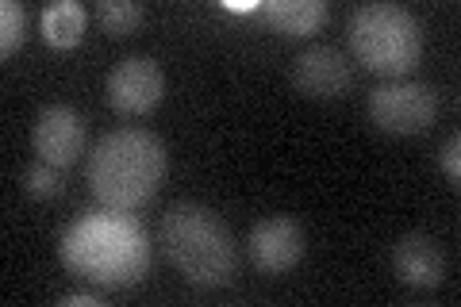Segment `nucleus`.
<instances>
[{
    "label": "nucleus",
    "instance_id": "nucleus-1",
    "mask_svg": "<svg viewBox=\"0 0 461 307\" xmlns=\"http://www.w3.org/2000/svg\"><path fill=\"white\" fill-rule=\"evenodd\" d=\"M62 266L93 284H131L150 269V239L127 212H85L62 230Z\"/></svg>",
    "mask_w": 461,
    "mask_h": 307
},
{
    "label": "nucleus",
    "instance_id": "nucleus-2",
    "mask_svg": "<svg viewBox=\"0 0 461 307\" xmlns=\"http://www.w3.org/2000/svg\"><path fill=\"white\" fill-rule=\"evenodd\" d=\"M169 154L147 127L108 131L89 154V188L112 212H139L166 181Z\"/></svg>",
    "mask_w": 461,
    "mask_h": 307
},
{
    "label": "nucleus",
    "instance_id": "nucleus-3",
    "mask_svg": "<svg viewBox=\"0 0 461 307\" xmlns=\"http://www.w3.org/2000/svg\"><path fill=\"white\" fill-rule=\"evenodd\" d=\"M162 246L169 266L189 284L227 288L239 276V246L230 227L204 203H173L162 219Z\"/></svg>",
    "mask_w": 461,
    "mask_h": 307
},
{
    "label": "nucleus",
    "instance_id": "nucleus-4",
    "mask_svg": "<svg viewBox=\"0 0 461 307\" xmlns=\"http://www.w3.org/2000/svg\"><path fill=\"white\" fill-rule=\"evenodd\" d=\"M350 47L369 73L403 81L423 58V23L403 5L369 0L350 16Z\"/></svg>",
    "mask_w": 461,
    "mask_h": 307
},
{
    "label": "nucleus",
    "instance_id": "nucleus-5",
    "mask_svg": "<svg viewBox=\"0 0 461 307\" xmlns=\"http://www.w3.org/2000/svg\"><path fill=\"white\" fill-rule=\"evenodd\" d=\"M438 115V93L423 81H384L369 93V120L384 135H423Z\"/></svg>",
    "mask_w": 461,
    "mask_h": 307
},
{
    "label": "nucleus",
    "instance_id": "nucleus-6",
    "mask_svg": "<svg viewBox=\"0 0 461 307\" xmlns=\"http://www.w3.org/2000/svg\"><path fill=\"white\" fill-rule=\"evenodd\" d=\"M108 104L120 115H150L166 96V73L147 54H131L108 69Z\"/></svg>",
    "mask_w": 461,
    "mask_h": 307
},
{
    "label": "nucleus",
    "instance_id": "nucleus-7",
    "mask_svg": "<svg viewBox=\"0 0 461 307\" xmlns=\"http://www.w3.org/2000/svg\"><path fill=\"white\" fill-rule=\"evenodd\" d=\"M304 227L296 223L293 215H269L262 223L250 227V239H247V250L250 261L266 276H281L293 266H300L304 257Z\"/></svg>",
    "mask_w": 461,
    "mask_h": 307
},
{
    "label": "nucleus",
    "instance_id": "nucleus-8",
    "mask_svg": "<svg viewBox=\"0 0 461 307\" xmlns=\"http://www.w3.org/2000/svg\"><path fill=\"white\" fill-rule=\"evenodd\" d=\"M85 150V115L69 104H50L35 120V154L58 169H69Z\"/></svg>",
    "mask_w": 461,
    "mask_h": 307
},
{
    "label": "nucleus",
    "instance_id": "nucleus-9",
    "mask_svg": "<svg viewBox=\"0 0 461 307\" xmlns=\"http://www.w3.org/2000/svg\"><path fill=\"white\" fill-rule=\"evenodd\" d=\"M350 81H354L350 58L335 47H327V42L308 47L293 62V85L312 100H339L346 89H350Z\"/></svg>",
    "mask_w": 461,
    "mask_h": 307
},
{
    "label": "nucleus",
    "instance_id": "nucleus-10",
    "mask_svg": "<svg viewBox=\"0 0 461 307\" xmlns=\"http://www.w3.org/2000/svg\"><path fill=\"white\" fill-rule=\"evenodd\" d=\"M393 269L408 288H438L446 276V257L438 250V242L420 230H408L400 235L393 246Z\"/></svg>",
    "mask_w": 461,
    "mask_h": 307
},
{
    "label": "nucleus",
    "instance_id": "nucleus-11",
    "mask_svg": "<svg viewBox=\"0 0 461 307\" xmlns=\"http://www.w3.org/2000/svg\"><path fill=\"white\" fill-rule=\"evenodd\" d=\"M262 16L281 35H312L327 23V5L323 0H266Z\"/></svg>",
    "mask_w": 461,
    "mask_h": 307
},
{
    "label": "nucleus",
    "instance_id": "nucleus-12",
    "mask_svg": "<svg viewBox=\"0 0 461 307\" xmlns=\"http://www.w3.org/2000/svg\"><path fill=\"white\" fill-rule=\"evenodd\" d=\"M81 35H85V8L77 0H58V5L42 12V39H47L50 47L69 50L81 42Z\"/></svg>",
    "mask_w": 461,
    "mask_h": 307
},
{
    "label": "nucleus",
    "instance_id": "nucleus-13",
    "mask_svg": "<svg viewBox=\"0 0 461 307\" xmlns=\"http://www.w3.org/2000/svg\"><path fill=\"white\" fill-rule=\"evenodd\" d=\"M142 16H147V12H142V5H135V0H100L96 5V20L108 35H131L142 23Z\"/></svg>",
    "mask_w": 461,
    "mask_h": 307
},
{
    "label": "nucleus",
    "instance_id": "nucleus-14",
    "mask_svg": "<svg viewBox=\"0 0 461 307\" xmlns=\"http://www.w3.org/2000/svg\"><path fill=\"white\" fill-rule=\"evenodd\" d=\"M23 35H27V8L20 0H5L0 5V54L5 58L16 54Z\"/></svg>",
    "mask_w": 461,
    "mask_h": 307
},
{
    "label": "nucleus",
    "instance_id": "nucleus-15",
    "mask_svg": "<svg viewBox=\"0 0 461 307\" xmlns=\"http://www.w3.org/2000/svg\"><path fill=\"white\" fill-rule=\"evenodd\" d=\"M23 188L32 200H54L58 193H62V169L50 166V162H32L23 169Z\"/></svg>",
    "mask_w": 461,
    "mask_h": 307
},
{
    "label": "nucleus",
    "instance_id": "nucleus-16",
    "mask_svg": "<svg viewBox=\"0 0 461 307\" xmlns=\"http://www.w3.org/2000/svg\"><path fill=\"white\" fill-rule=\"evenodd\" d=\"M438 162H442V173H446V181H461V139L457 135H450V139H446V146H442V158H438Z\"/></svg>",
    "mask_w": 461,
    "mask_h": 307
},
{
    "label": "nucleus",
    "instance_id": "nucleus-17",
    "mask_svg": "<svg viewBox=\"0 0 461 307\" xmlns=\"http://www.w3.org/2000/svg\"><path fill=\"white\" fill-rule=\"evenodd\" d=\"M62 303L66 307H74V303L77 307H89V303H96V296H77V292H69V296H62Z\"/></svg>",
    "mask_w": 461,
    "mask_h": 307
}]
</instances>
